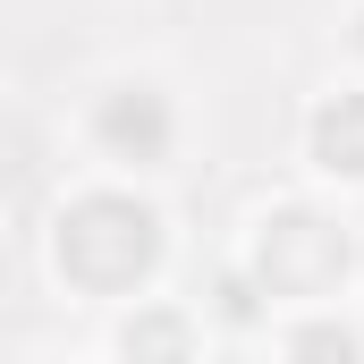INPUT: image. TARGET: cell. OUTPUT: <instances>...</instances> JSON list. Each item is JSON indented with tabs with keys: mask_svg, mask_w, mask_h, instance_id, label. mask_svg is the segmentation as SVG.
I'll return each instance as SVG.
<instances>
[{
	"mask_svg": "<svg viewBox=\"0 0 364 364\" xmlns=\"http://www.w3.org/2000/svg\"><path fill=\"white\" fill-rule=\"evenodd\" d=\"M153 263H161L153 203H136V195H85V203L60 212V272L77 279V288L119 296V288H136Z\"/></svg>",
	"mask_w": 364,
	"mask_h": 364,
	"instance_id": "obj_1",
	"label": "cell"
},
{
	"mask_svg": "<svg viewBox=\"0 0 364 364\" xmlns=\"http://www.w3.org/2000/svg\"><path fill=\"white\" fill-rule=\"evenodd\" d=\"M348 279V229L314 212H279L263 229V288L272 296H331Z\"/></svg>",
	"mask_w": 364,
	"mask_h": 364,
	"instance_id": "obj_2",
	"label": "cell"
},
{
	"mask_svg": "<svg viewBox=\"0 0 364 364\" xmlns=\"http://www.w3.org/2000/svg\"><path fill=\"white\" fill-rule=\"evenodd\" d=\"M93 136H102L119 161H161V153H170V102L153 85H119L93 110Z\"/></svg>",
	"mask_w": 364,
	"mask_h": 364,
	"instance_id": "obj_3",
	"label": "cell"
},
{
	"mask_svg": "<svg viewBox=\"0 0 364 364\" xmlns=\"http://www.w3.org/2000/svg\"><path fill=\"white\" fill-rule=\"evenodd\" d=\"M314 161L331 178H364V93H331L314 110Z\"/></svg>",
	"mask_w": 364,
	"mask_h": 364,
	"instance_id": "obj_4",
	"label": "cell"
},
{
	"mask_svg": "<svg viewBox=\"0 0 364 364\" xmlns=\"http://www.w3.org/2000/svg\"><path fill=\"white\" fill-rule=\"evenodd\" d=\"M119 348H127V364H186V314H170V305H153V314H136L127 331H119Z\"/></svg>",
	"mask_w": 364,
	"mask_h": 364,
	"instance_id": "obj_5",
	"label": "cell"
},
{
	"mask_svg": "<svg viewBox=\"0 0 364 364\" xmlns=\"http://www.w3.org/2000/svg\"><path fill=\"white\" fill-rule=\"evenodd\" d=\"M288 364H356V331H339V322H305V331L288 339Z\"/></svg>",
	"mask_w": 364,
	"mask_h": 364,
	"instance_id": "obj_6",
	"label": "cell"
},
{
	"mask_svg": "<svg viewBox=\"0 0 364 364\" xmlns=\"http://www.w3.org/2000/svg\"><path fill=\"white\" fill-rule=\"evenodd\" d=\"M220 296H229V322H255V288H246V279H229Z\"/></svg>",
	"mask_w": 364,
	"mask_h": 364,
	"instance_id": "obj_7",
	"label": "cell"
},
{
	"mask_svg": "<svg viewBox=\"0 0 364 364\" xmlns=\"http://www.w3.org/2000/svg\"><path fill=\"white\" fill-rule=\"evenodd\" d=\"M356 26H364V17H356ZM356 43H364V34H356Z\"/></svg>",
	"mask_w": 364,
	"mask_h": 364,
	"instance_id": "obj_8",
	"label": "cell"
}]
</instances>
